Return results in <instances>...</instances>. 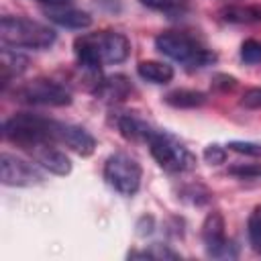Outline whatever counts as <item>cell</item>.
Instances as JSON below:
<instances>
[{
  "mask_svg": "<svg viewBox=\"0 0 261 261\" xmlns=\"http://www.w3.org/2000/svg\"><path fill=\"white\" fill-rule=\"evenodd\" d=\"M73 51L84 69L98 71L102 65L126 61L130 55V41L116 31L86 33L73 41Z\"/></svg>",
  "mask_w": 261,
  "mask_h": 261,
  "instance_id": "6da1fadb",
  "label": "cell"
},
{
  "mask_svg": "<svg viewBox=\"0 0 261 261\" xmlns=\"http://www.w3.org/2000/svg\"><path fill=\"white\" fill-rule=\"evenodd\" d=\"M55 122L53 118L20 112L4 120L2 124V135L8 143L24 149V151H35L37 147L43 145H57L55 141Z\"/></svg>",
  "mask_w": 261,
  "mask_h": 261,
  "instance_id": "7a4b0ae2",
  "label": "cell"
},
{
  "mask_svg": "<svg viewBox=\"0 0 261 261\" xmlns=\"http://www.w3.org/2000/svg\"><path fill=\"white\" fill-rule=\"evenodd\" d=\"M0 39L12 49H49L55 43V31L43 22L22 16H2Z\"/></svg>",
  "mask_w": 261,
  "mask_h": 261,
  "instance_id": "3957f363",
  "label": "cell"
},
{
  "mask_svg": "<svg viewBox=\"0 0 261 261\" xmlns=\"http://www.w3.org/2000/svg\"><path fill=\"white\" fill-rule=\"evenodd\" d=\"M155 47L159 53H163L165 57L184 63L186 67H204L210 65L216 55L204 47L198 39H194L188 33H177V31H167L155 37Z\"/></svg>",
  "mask_w": 261,
  "mask_h": 261,
  "instance_id": "277c9868",
  "label": "cell"
},
{
  "mask_svg": "<svg viewBox=\"0 0 261 261\" xmlns=\"http://www.w3.org/2000/svg\"><path fill=\"white\" fill-rule=\"evenodd\" d=\"M151 157L157 161V165L169 173H184L194 169L196 165V157L192 155V151L173 135L155 128L149 139H147Z\"/></svg>",
  "mask_w": 261,
  "mask_h": 261,
  "instance_id": "5b68a950",
  "label": "cell"
},
{
  "mask_svg": "<svg viewBox=\"0 0 261 261\" xmlns=\"http://www.w3.org/2000/svg\"><path fill=\"white\" fill-rule=\"evenodd\" d=\"M104 179L106 184L122 196H135L141 188L143 169L141 163L128 153H114L104 161Z\"/></svg>",
  "mask_w": 261,
  "mask_h": 261,
  "instance_id": "8992f818",
  "label": "cell"
},
{
  "mask_svg": "<svg viewBox=\"0 0 261 261\" xmlns=\"http://www.w3.org/2000/svg\"><path fill=\"white\" fill-rule=\"evenodd\" d=\"M16 100L22 104H31V106H53V108H61V106H69L71 104V92L53 80H33L24 86H20L16 90Z\"/></svg>",
  "mask_w": 261,
  "mask_h": 261,
  "instance_id": "52a82bcc",
  "label": "cell"
},
{
  "mask_svg": "<svg viewBox=\"0 0 261 261\" xmlns=\"http://www.w3.org/2000/svg\"><path fill=\"white\" fill-rule=\"evenodd\" d=\"M0 179L10 188H29L43 181V173L31 161L4 151L0 155Z\"/></svg>",
  "mask_w": 261,
  "mask_h": 261,
  "instance_id": "ba28073f",
  "label": "cell"
},
{
  "mask_svg": "<svg viewBox=\"0 0 261 261\" xmlns=\"http://www.w3.org/2000/svg\"><path fill=\"white\" fill-rule=\"evenodd\" d=\"M202 241L210 257H230L232 243L226 239L224 232V218L218 210L210 212L202 224Z\"/></svg>",
  "mask_w": 261,
  "mask_h": 261,
  "instance_id": "9c48e42d",
  "label": "cell"
},
{
  "mask_svg": "<svg viewBox=\"0 0 261 261\" xmlns=\"http://www.w3.org/2000/svg\"><path fill=\"white\" fill-rule=\"evenodd\" d=\"M55 141H57V145H63L82 157H90L96 151V139L86 128H82L77 124L57 120L55 122Z\"/></svg>",
  "mask_w": 261,
  "mask_h": 261,
  "instance_id": "30bf717a",
  "label": "cell"
},
{
  "mask_svg": "<svg viewBox=\"0 0 261 261\" xmlns=\"http://www.w3.org/2000/svg\"><path fill=\"white\" fill-rule=\"evenodd\" d=\"M45 16L63 27V29H75V31H82V29H88L92 24V16L90 12L82 10V8H73L71 4H61V6H45L43 8Z\"/></svg>",
  "mask_w": 261,
  "mask_h": 261,
  "instance_id": "8fae6325",
  "label": "cell"
},
{
  "mask_svg": "<svg viewBox=\"0 0 261 261\" xmlns=\"http://www.w3.org/2000/svg\"><path fill=\"white\" fill-rule=\"evenodd\" d=\"M31 155L43 169H47L55 175H69L71 173V161L65 155V151H61L57 145L37 147L35 151H31Z\"/></svg>",
  "mask_w": 261,
  "mask_h": 261,
  "instance_id": "7c38bea8",
  "label": "cell"
},
{
  "mask_svg": "<svg viewBox=\"0 0 261 261\" xmlns=\"http://www.w3.org/2000/svg\"><path fill=\"white\" fill-rule=\"evenodd\" d=\"M128 92H130V82L120 73L98 80L94 88V94L106 102H120L128 96Z\"/></svg>",
  "mask_w": 261,
  "mask_h": 261,
  "instance_id": "4fadbf2b",
  "label": "cell"
},
{
  "mask_svg": "<svg viewBox=\"0 0 261 261\" xmlns=\"http://www.w3.org/2000/svg\"><path fill=\"white\" fill-rule=\"evenodd\" d=\"M218 14L230 24H255L261 22V4H228L222 6Z\"/></svg>",
  "mask_w": 261,
  "mask_h": 261,
  "instance_id": "5bb4252c",
  "label": "cell"
},
{
  "mask_svg": "<svg viewBox=\"0 0 261 261\" xmlns=\"http://www.w3.org/2000/svg\"><path fill=\"white\" fill-rule=\"evenodd\" d=\"M137 73L145 80V82H151V84H169L175 75L173 67L165 61H157V59H147V61H141L137 65Z\"/></svg>",
  "mask_w": 261,
  "mask_h": 261,
  "instance_id": "9a60e30c",
  "label": "cell"
},
{
  "mask_svg": "<svg viewBox=\"0 0 261 261\" xmlns=\"http://www.w3.org/2000/svg\"><path fill=\"white\" fill-rule=\"evenodd\" d=\"M116 126L120 130V135L128 141H147L149 135L155 130L151 124H147L143 118H139L135 114H122L116 120Z\"/></svg>",
  "mask_w": 261,
  "mask_h": 261,
  "instance_id": "2e32d148",
  "label": "cell"
},
{
  "mask_svg": "<svg viewBox=\"0 0 261 261\" xmlns=\"http://www.w3.org/2000/svg\"><path fill=\"white\" fill-rule=\"evenodd\" d=\"M29 65V59L16 51H10L8 47L2 49V57H0V69H2V86L6 88L10 84L12 77H18L20 73H24Z\"/></svg>",
  "mask_w": 261,
  "mask_h": 261,
  "instance_id": "e0dca14e",
  "label": "cell"
},
{
  "mask_svg": "<svg viewBox=\"0 0 261 261\" xmlns=\"http://www.w3.org/2000/svg\"><path fill=\"white\" fill-rule=\"evenodd\" d=\"M163 100L173 108H198L206 102V94L198 92V90L177 88V90H171L169 94H165Z\"/></svg>",
  "mask_w": 261,
  "mask_h": 261,
  "instance_id": "ac0fdd59",
  "label": "cell"
},
{
  "mask_svg": "<svg viewBox=\"0 0 261 261\" xmlns=\"http://www.w3.org/2000/svg\"><path fill=\"white\" fill-rule=\"evenodd\" d=\"M247 232H249V243L253 247V251L261 253V206H257L247 222Z\"/></svg>",
  "mask_w": 261,
  "mask_h": 261,
  "instance_id": "d6986e66",
  "label": "cell"
},
{
  "mask_svg": "<svg viewBox=\"0 0 261 261\" xmlns=\"http://www.w3.org/2000/svg\"><path fill=\"white\" fill-rule=\"evenodd\" d=\"M141 4L157 12L177 14V12H184V8L188 6V0H141Z\"/></svg>",
  "mask_w": 261,
  "mask_h": 261,
  "instance_id": "ffe728a7",
  "label": "cell"
},
{
  "mask_svg": "<svg viewBox=\"0 0 261 261\" xmlns=\"http://www.w3.org/2000/svg\"><path fill=\"white\" fill-rule=\"evenodd\" d=\"M241 59L247 65H257L261 63V41L257 39H247L241 45Z\"/></svg>",
  "mask_w": 261,
  "mask_h": 261,
  "instance_id": "44dd1931",
  "label": "cell"
},
{
  "mask_svg": "<svg viewBox=\"0 0 261 261\" xmlns=\"http://www.w3.org/2000/svg\"><path fill=\"white\" fill-rule=\"evenodd\" d=\"M228 173L239 179H261V163H239L228 167Z\"/></svg>",
  "mask_w": 261,
  "mask_h": 261,
  "instance_id": "7402d4cb",
  "label": "cell"
},
{
  "mask_svg": "<svg viewBox=\"0 0 261 261\" xmlns=\"http://www.w3.org/2000/svg\"><path fill=\"white\" fill-rule=\"evenodd\" d=\"M228 151L241 153V155H249V157H261V143H253V141H230Z\"/></svg>",
  "mask_w": 261,
  "mask_h": 261,
  "instance_id": "603a6c76",
  "label": "cell"
},
{
  "mask_svg": "<svg viewBox=\"0 0 261 261\" xmlns=\"http://www.w3.org/2000/svg\"><path fill=\"white\" fill-rule=\"evenodd\" d=\"M130 257H149V259H177L179 255L175 253V251H171V249H167V247H163V245H151V249L147 251H143V253H130Z\"/></svg>",
  "mask_w": 261,
  "mask_h": 261,
  "instance_id": "cb8c5ba5",
  "label": "cell"
},
{
  "mask_svg": "<svg viewBox=\"0 0 261 261\" xmlns=\"http://www.w3.org/2000/svg\"><path fill=\"white\" fill-rule=\"evenodd\" d=\"M241 106L249 110H261V88H249L241 96Z\"/></svg>",
  "mask_w": 261,
  "mask_h": 261,
  "instance_id": "d4e9b609",
  "label": "cell"
},
{
  "mask_svg": "<svg viewBox=\"0 0 261 261\" xmlns=\"http://www.w3.org/2000/svg\"><path fill=\"white\" fill-rule=\"evenodd\" d=\"M204 159L210 165H220V163L226 161V149L220 147V145H208L204 149Z\"/></svg>",
  "mask_w": 261,
  "mask_h": 261,
  "instance_id": "484cf974",
  "label": "cell"
},
{
  "mask_svg": "<svg viewBox=\"0 0 261 261\" xmlns=\"http://www.w3.org/2000/svg\"><path fill=\"white\" fill-rule=\"evenodd\" d=\"M212 86L216 90H222V92H232L237 88V80L232 75H228V73H218V75H214Z\"/></svg>",
  "mask_w": 261,
  "mask_h": 261,
  "instance_id": "4316f807",
  "label": "cell"
},
{
  "mask_svg": "<svg viewBox=\"0 0 261 261\" xmlns=\"http://www.w3.org/2000/svg\"><path fill=\"white\" fill-rule=\"evenodd\" d=\"M37 2H41L45 6H61V4H71L73 0H37Z\"/></svg>",
  "mask_w": 261,
  "mask_h": 261,
  "instance_id": "83f0119b",
  "label": "cell"
}]
</instances>
